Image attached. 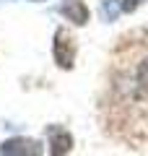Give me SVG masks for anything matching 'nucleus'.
Returning a JSON list of instances; mask_svg holds the SVG:
<instances>
[{
    "label": "nucleus",
    "instance_id": "obj_5",
    "mask_svg": "<svg viewBox=\"0 0 148 156\" xmlns=\"http://www.w3.org/2000/svg\"><path fill=\"white\" fill-rule=\"evenodd\" d=\"M60 13L68 18V21L78 23V26H83V23L88 21V8L83 5V0H62Z\"/></svg>",
    "mask_w": 148,
    "mask_h": 156
},
{
    "label": "nucleus",
    "instance_id": "obj_2",
    "mask_svg": "<svg viewBox=\"0 0 148 156\" xmlns=\"http://www.w3.org/2000/svg\"><path fill=\"white\" fill-rule=\"evenodd\" d=\"M52 55H55V62L62 70H70L73 68V60H76V42H73V37L68 34V29H57L55 31Z\"/></svg>",
    "mask_w": 148,
    "mask_h": 156
},
{
    "label": "nucleus",
    "instance_id": "obj_3",
    "mask_svg": "<svg viewBox=\"0 0 148 156\" xmlns=\"http://www.w3.org/2000/svg\"><path fill=\"white\" fill-rule=\"evenodd\" d=\"M0 156H42V143L34 138H11L0 146Z\"/></svg>",
    "mask_w": 148,
    "mask_h": 156
},
{
    "label": "nucleus",
    "instance_id": "obj_4",
    "mask_svg": "<svg viewBox=\"0 0 148 156\" xmlns=\"http://www.w3.org/2000/svg\"><path fill=\"white\" fill-rule=\"evenodd\" d=\"M49 135V156H68L73 148V135L68 130H62L60 125H49L47 128Z\"/></svg>",
    "mask_w": 148,
    "mask_h": 156
},
{
    "label": "nucleus",
    "instance_id": "obj_1",
    "mask_svg": "<svg viewBox=\"0 0 148 156\" xmlns=\"http://www.w3.org/2000/svg\"><path fill=\"white\" fill-rule=\"evenodd\" d=\"M112 112L117 130L148 140V31H132L112 52Z\"/></svg>",
    "mask_w": 148,
    "mask_h": 156
},
{
    "label": "nucleus",
    "instance_id": "obj_7",
    "mask_svg": "<svg viewBox=\"0 0 148 156\" xmlns=\"http://www.w3.org/2000/svg\"><path fill=\"white\" fill-rule=\"evenodd\" d=\"M138 5H140V0H125V3H122V11H125V13H132Z\"/></svg>",
    "mask_w": 148,
    "mask_h": 156
},
{
    "label": "nucleus",
    "instance_id": "obj_6",
    "mask_svg": "<svg viewBox=\"0 0 148 156\" xmlns=\"http://www.w3.org/2000/svg\"><path fill=\"white\" fill-rule=\"evenodd\" d=\"M120 11H122L120 0H104V3H101V18H104V21H115V18L120 16Z\"/></svg>",
    "mask_w": 148,
    "mask_h": 156
}]
</instances>
